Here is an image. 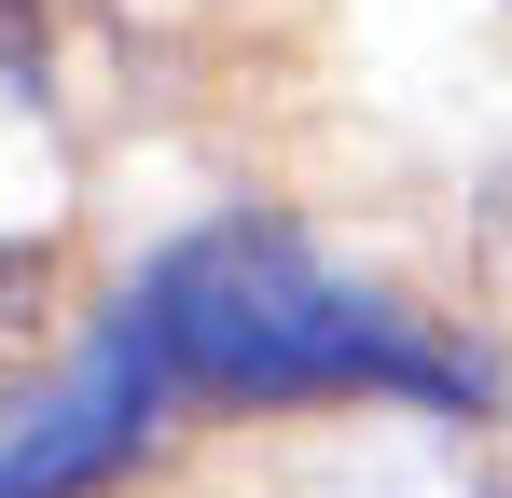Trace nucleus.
<instances>
[{
    "instance_id": "nucleus-1",
    "label": "nucleus",
    "mask_w": 512,
    "mask_h": 498,
    "mask_svg": "<svg viewBox=\"0 0 512 498\" xmlns=\"http://www.w3.org/2000/svg\"><path fill=\"white\" fill-rule=\"evenodd\" d=\"M153 360L222 388V402H333V388H402V402H471V374L429 346L402 305L346 291L291 222H208L139 277Z\"/></svg>"
},
{
    "instance_id": "nucleus-2",
    "label": "nucleus",
    "mask_w": 512,
    "mask_h": 498,
    "mask_svg": "<svg viewBox=\"0 0 512 498\" xmlns=\"http://www.w3.org/2000/svg\"><path fill=\"white\" fill-rule=\"evenodd\" d=\"M153 388H167V360H153V332L125 305V319L70 360L56 402L0 429V498H84V485H111V471L139 457V429H153Z\"/></svg>"
},
{
    "instance_id": "nucleus-3",
    "label": "nucleus",
    "mask_w": 512,
    "mask_h": 498,
    "mask_svg": "<svg viewBox=\"0 0 512 498\" xmlns=\"http://www.w3.org/2000/svg\"><path fill=\"white\" fill-rule=\"evenodd\" d=\"M42 291H56V263L0 236V429H14V388H28V360H42Z\"/></svg>"
},
{
    "instance_id": "nucleus-4",
    "label": "nucleus",
    "mask_w": 512,
    "mask_h": 498,
    "mask_svg": "<svg viewBox=\"0 0 512 498\" xmlns=\"http://www.w3.org/2000/svg\"><path fill=\"white\" fill-rule=\"evenodd\" d=\"M0 83H42V0H0Z\"/></svg>"
},
{
    "instance_id": "nucleus-5",
    "label": "nucleus",
    "mask_w": 512,
    "mask_h": 498,
    "mask_svg": "<svg viewBox=\"0 0 512 498\" xmlns=\"http://www.w3.org/2000/svg\"><path fill=\"white\" fill-rule=\"evenodd\" d=\"M499 236H512V194H499Z\"/></svg>"
}]
</instances>
